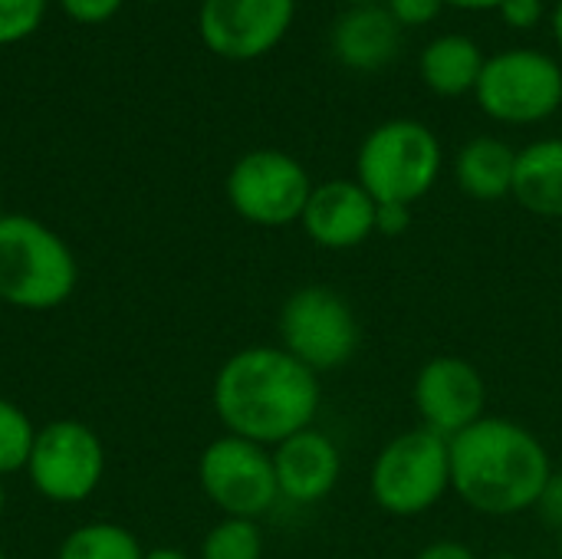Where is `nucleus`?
I'll return each mask as SVG.
<instances>
[{"mask_svg": "<svg viewBox=\"0 0 562 559\" xmlns=\"http://www.w3.org/2000/svg\"><path fill=\"white\" fill-rule=\"evenodd\" d=\"M211 402L227 435L273 448L313 428L323 389L319 376L283 346H244L217 369Z\"/></svg>", "mask_w": 562, "mask_h": 559, "instance_id": "1", "label": "nucleus"}, {"mask_svg": "<svg viewBox=\"0 0 562 559\" xmlns=\"http://www.w3.org/2000/svg\"><path fill=\"white\" fill-rule=\"evenodd\" d=\"M550 478L547 445L520 422L484 415L451 438V491L477 514H527L540 504Z\"/></svg>", "mask_w": 562, "mask_h": 559, "instance_id": "2", "label": "nucleus"}, {"mask_svg": "<svg viewBox=\"0 0 562 559\" xmlns=\"http://www.w3.org/2000/svg\"><path fill=\"white\" fill-rule=\"evenodd\" d=\"M79 283L69 244L30 214H0V303L26 313L63 306Z\"/></svg>", "mask_w": 562, "mask_h": 559, "instance_id": "3", "label": "nucleus"}, {"mask_svg": "<svg viewBox=\"0 0 562 559\" xmlns=\"http://www.w3.org/2000/svg\"><path fill=\"white\" fill-rule=\"evenodd\" d=\"M445 165L438 135L415 119H389L375 125L356 155V181L372 194L375 204L422 201Z\"/></svg>", "mask_w": 562, "mask_h": 559, "instance_id": "4", "label": "nucleus"}, {"mask_svg": "<svg viewBox=\"0 0 562 559\" xmlns=\"http://www.w3.org/2000/svg\"><path fill=\"white\" fill-rule=\"evenodd\" d=\"M451 491V441L412 428L382 445L369 471V494L392 517H422Z\"/></svg>", "mask_w": 562, "mask_h": 559, "instance_id": "5", "label": "nucleus"}, {"mask_svg": "<svg viewBox=\"0 0 562 559\" xmlns=\"http://www.w3.org/2000/svg\"><path fill=\"white\" fill-rule=\"evenodd\" d=\"M280 346L316 376L336 372L359 353L362 329L356 310L326 283L300 287L280 306Z\"/></svg>", "mask_w": 562, "mask_h": 559, "instance_id": "6", "label": "nucleus"}, {"mask_svg": "<svg viewBox=\"0 0 562 559\" xmlns=\"http://www.w3.org/2000/svg\"><path fill=\"white\" fill-rule=\"evenodd\" d=\"M477 105L507 125H533L562 105L560 63L537 49H507L484 63L477 79Z\"/></svg>", "mask_w": 562, "mask_h": 559, "instance_id": "7", "label": "nucleus"}, {"mask_svg": "<svg viewBox=\"0 0 562 559\" xmlns=\"http://www.w3.org/2000/svg\"><path fill=\"white\" fill-rule=\"evenodd\" d=\"M105 474L102 438L79 418H56L36 428L26 478L49 504H79L95 494Z\"/></svg>", "mask_w": 562, "mask_h": 559, "instance_id": "8", "label": "nucleus"}, {"mask_svg": "<svg viewBox=\"0 0 562 559\" xmlns=\"http://www.w3.org/2000/svg\"><path fill=\"white\" fill-rule=\"evenodd\" d=\"M198 484L224 517L257 521L280 501L270 448L227 432L201 451Z\"/></svg>", "mask_w": 562, "mask_h": 559, "instance_id": "9", "label": "nucleus"}, {"mask_svg": "<svg viewBox=\"0 0 562 559\" xmlns=\"http://www.w3.org/2000/svg\"><path fill=\"white\" fill-rule=\"evenodd\" d=\"M313 194L306 168L277 148H257L237 158L227 175L231 208L257 227H286L296 224Z\"/></svg>", "mask_w": 562, "mask_h": 559, "instance_id": "10", "label": "nucleus"}, {"mask_svg": "<svg viewBox=\"0 0 562 559\" xmlns=\"http://www.w3.org/2000/svg\"><path fill=\"white\" fill-rule=\"evenodd\" d=\"M415 412L422 428L458 438L487 415V382L481 369L461 356H435L415 376Z\"/></svg>", "mask_w": 562, "mask_h": 559, "instance_id": "11", "label": "nucleus"}, {"mask_svg": "<svg viewBox=\"0 0 562 559\" xmlns=\"http://www.w3.org/2000/svg\"><path fill=\"white\" fill-rule=\"evenodd\" d=\"M296 0H204L201 40L227 59H257L270 53L293 23Z\"/></svg>", "mask_w": 562, "mask_h": 559, "instance_id": "12", "label": "nucleus"}, {"mask_svg": "<svg viewBox=\"0 0 562 559\" xmlns=\"http://www.w3.org/2000/svg\"><path fill=\"white\" fill-rule=\"evenodd\" d=\"M379 204L352 178H333L313 185L306 211L300 217L306 237L323 250H352L375 234Z\"/></svg>", "mask_w": 562, "mask_h": 559, "instance_id": "13", "label": "nucleus"}, {"mask_svg": "<svg viewBox=\"0 0 562 559\" xmlns=\"http://www.w3.org/2000/svg\"><path fill=\"white\" fill-rule=\"evenodd\" d=\"M270 455H273V474H277L280 497L293 501V504L326 501L342 478L339 445L319 428H303V432L290 435L286 441L273 445Z\"/></svg>", "mask_w": 562, "mask_h": 559, "instance_id": "14", "label": "nucleus"}, {"mask_svg": "<svg viewBox=\"0 0 562 559\" xmlns=\"http://www.w3.org/2000/svg\"><path fill=\"white\" fill-rule=\"evenodd\" d=\"M398 23L382 3L349 7L333 30V49L342 66L359 72L385 69L398 53Z\"/></svg>", "mask_w": 562, "mask_h": 559, "instance_id": "15", "label": "nucleus"}, {"mask_svg": "<svg viewBox=\"0 0 562 559\" xmlns=\"http://www.w3.org/2000/svg\"><path fill=\"white\" fill-rule=\"evenodd\" d=\"M517 204L537 217H562V138H540L517 152L514 191Z\"/></svg>", "mask_w": 562, "mask_h": 559, "instance_id": "16", "label": "nucleus"}, {"mask_svg": "<svg viewBox=\"0 0 562 559\" xmlns=\"http://www.w3.org/2000/svg\"><path fill=\"white\" fill-rule=\"evenodd\" d=\"M484 53L481 46L464 36V33H445L438 40H431L425 49H422V59H418V72H422V82L445 96V99H454V96H464V92H474L477 89V79H481V69H484Z\"/></svg>", "mask_w": 562, "mask_h": 559, "instance_id": "17", "label": "nucleus"}, {"mask_svg": "<svg viewBox=\"0 0 562 559\" xmlns=\"http://www.w3.org/2000/svg\"><path fill=\"white\" fill-rule=\"evenodd\" d=\"M517 152L494 135H477L458 152L454 178L474 201H504L514 191Z\"/></svg>", "mask_w": 562, "mask_h": 559, "instance_id": "18", "label": "nucleus"}, {"mask_svg": "<svg viewBox=\"0 0 562 559\" xmlns=\"http://www.w3.org/2000/svg\"><path fill=\"white\" fill-rule=\"evenodd\" d=\"M56 559H145V550L128 527L92 521L63 537Z\"/></svg>", "mask_w": 562, "mask_h": 559, "instance_id": "19", "label": "nucleus"}, {"mask_svg": "<svg viewBox=\"0 0 562 559\" xmlns=\"http://www.w3.org/2000/svg\"><path fill=\"white\" fill-rule=\"evenodd\" d=\"M198 559H263V534L257 521L221 517L204 534Z\"/></svg>", "mask_w": 562, "mask_h": 559, "instance_id": "20", "label": "nucleus"}, {"mask_svg": "<svg viewBox=\"0 0 562 559\" xmlns=\"http://www.w3.org/2000/svg\"><path fill=\"white\" fill-rule=\"evenodd\" d=\"M36 441V425L30 422V415L0 395V478L26 471L30 451Z\"/></svg>", "mask_w": 562, "mask_h": 559, "instance_id": "21", "label": "nucleus"}, {"mask_svg": "<svg viewBox=\"0 0 562 559\" xmlns=\"http://www.w3.org/2000/svg\"><path fill=\"white\" fill-rule=\"evenodd\" d=\"M46 0H0V43H16L36 30Z\"/></svg>", "mask_w": 562, "mask_h": 559, "instance_id": "22", "label": "nucleus"}, {"mask_svg": "<svg viewBox=\"0 0 562 559\" xmlns=\"http://www.w3.org/2000/svg\"><path fill=\"white\" fill-rule=\"evenodd\" d=\"M445 0H385V10L398 26H425L441 13Z\"/></svg>", "mask_w": 562, "mask_h": 559, "instance_id": "23", "label": "nucleus"}, {"mask_svg": "<svg viewBox=\"0 0 562 559\" xmlns=\"http://www.w3.org/2000/svg\"><path fill=\"white\" fill-rule=\"evenodd\" d=\"M501 20L514 30H530L540 23L543 16V0H504L501 7Z\"/></svg>", "mask_w": 562, "mask_h": 559, "instance_id": "24", "label": "nucleus"}, {"mask_svg": "<svg viewBox=\"0 0 562 559\" xmlns=\"http://www.w3.org/2000/svg\"><path fill=\"white\" fill-rule=\"evenodd\" d=\"M119 7H122V0H63V10L79 23H102Z\"/></svg>", "mask_w": 562, "mask_h": 559, "instance_id": "25", "label": "nucleus"}, {"mask_svg": "<svg viewBox=\"0 0 562 559\" xmlns=\"http://www.w3.org/2000/svg\"><path fill=\"white\" fill-rule=\"evenodd\" d=\"M408 227H412V208L379 204V214H375V234L379 237H402Z\"/></svg>", "mask_w": 562, "mask_h": 559, "instance_id": "26", "label": "nucleus"}, {"mask_svg": "<svg viewBox=\"0 0 562 559\" xmlns=\"http://www.w3.org/2000/svg\"><path fill=\"white\" fill-rule=\"evenodd\" d=\"M537 511L543 514L547 524H553L562 534V474H557V471H553V478H550V484H547V491H543Z\"/></svg>", "mask_w": 562, "mask_h": 559, "instance_id": "27", "label": "nucleus"}, {"mask_svg": "<svg viewBox=\"0 0 562 559\" xmlns=\"http://www.w3.org/2000/svg\"><path fill=\"white\" fill-rule=\"evenodd\" d=\"M415 559H477V554L468 547V544H458V540H435L428 547H422Z\"/></svg>", "mask_w": 562, "mask_h": 559, "instance_id": "28", "label": "nucleus"}, {"mask_svg": "<svg viewBox=\"0 0 562 559\" xmlns=\"http://www.w3.org/2000/svg\"><path fill=\"white\" fill-rule=\"evenodd\" d=\"M451 7H461V10H497L504 0H445Z\"/></svg>", "mask_w": 562, "mask_h": 559, "instance_id": "29", "label": "nucleus"}, {"mask_svg": "<svg viewBox=\"0 0 562 559\" xmlns=\"http://www.w3.org/2000/svg\"><path fill=\"white\" fill-rule=\"evenodd\" d=\"M145 559H194L188 557L184 550H178V547H155V550H145Z\"/></svg>", "mask_w": 562, "mask_h": 559, "instance_id": "30", "label": "nucleus"}, {"mask_svg": "<svg viewBox=\"0 0 562 559\" xmlns=\"http://www.w3.org/2000/svg\"><path fill=\"white\" fill-rule=\"evenodd\" d=\"M553 36H557V43H560L562 49V0L557 3V10H553Z\"/></svg>", "mask_w": 562, "mask_h": 559, "instance_id": "31", "label": "nucleus"}, {"mask_svg": "<svg viewBox=\"0 0 562 559\" xmlns=\"http://www.w3.org/2000/svg\"><path fill=\"white\" fill-rule=\"evenodd\" d=\"M3 511H7V488H3V478H0V517H3Z\"/></svg>", "mask_w": 562, "mask_h": 559, "instance_id": "32", "label": "nucleus"}, {"mask_svg": "<svg viewBox=\"0 0 562 559\" xmlns=\"http://www.w3.org/2000/svg\"><path fill=\"white\" fill-rule=\"evenodd\" d=\"M491 559H527V557H517V554H497V557Z\"/></svg>", "mask_w": 562, "mask_h": 559, "instance_id": "33", "label": "nucleus"}, {"mask_svg": "<svg viewBox=\"0 0 562 559\" xmlns=\"http://www.w3.org/2000/svg\"><path fill=\"white\" fill-rule=\"evenodd\" d=\"M352 7H359V3H382V0H349Z\"/></svg>", "mask_w": 562, "mask_h": 559, "instance_id": "34", "label": "nucleus"}, {"mask_svg": "<svg viewBox=\"0 0 562 559\" xmlns=\"http://www.w3.org/2000/svg\"><path fill=\"white\" fill-rule=\"evenodd\" d=\"M560 559H562V534H560Z\"/></svg>", "mask_w": 562, "mask_h": 559, "instance_id": "35", "label": "nucleus"}, {"mask_svg": "<svg viewBox=\"0 0 562 559\" xmlns=\"http://www.w3.org/2000/svg\"><path fill=\"white\" fill-rule=\"evenodd\" d=\"M0 559H7V554H3V550H0Z\"/></svg>", "mask_w": 562, "mask_h": 559, "instance_id": "36", "label": "nucleus"}, {"mask_svg": "<svg viewBox=\"0 0 562 559\" xmlns=\"http://www.w3.org/2000/svg\"><path fill=\"white\" fill-rule=\"evenodd\" d=\"M0 214H3V211H0Z\"/></svg>", "mask_w": 562, "mask_h": 559, "instance_id": "37", "label": "nucleus"}]
</instances>
